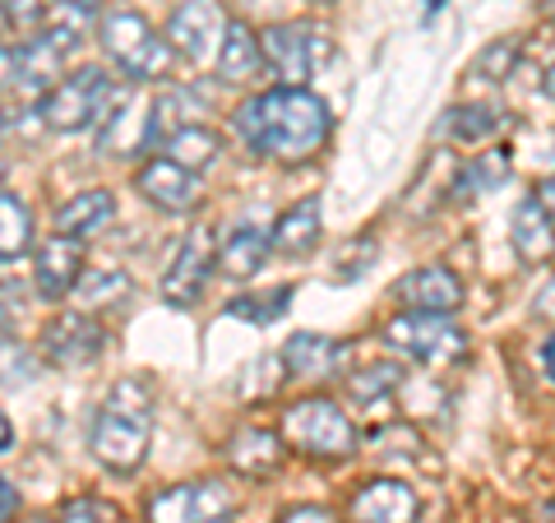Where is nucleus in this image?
Returning a JSON list of instances; mask_svg holds the SVG:
<instances>
[{
	"label": "nucleus",
	"mask_w": 555,
	"mask_h": 523,
	"mask_svg": "<svg viewBox=\"0 0 555 523\" xmlns=\"http://www.w3.org/2000/svg\"><path fill=\"white\" fill-rule=\"evenodd\" d=\"M232 130L241 135V144L255 149L259 158L273 163H306L324 149L328 130H334V116H328V102L310 89H278L246 98L232 112Z\"/></svg>",
	"instance_id": "obj_1"
},
{
	"label": "nucleus",
	"mask_w": 555,
	"mask_h": 523,
	"mask_svg": "<svg viewBox=\"0 0 555 523\" xmlns=\"http://www.w3.org/2000/svg\"><path fill=\"white\" fill-rule=\"evenodd\" d=\"M149 435H153V398L139 380H120V385L102 398V408L93 417L89 449L107 473H134L149 455Z\"/></svg>",
	"instance_id": "obj_2"
},
{
	"label": "nucleus",
	"mask_w": 555,
	"mask_h": 523,
	"mask_svg": "<svg viewBox=\"0 0 555 523\" xmlns=\"http://www.w3.org/2000/svg\"><path fill=\"white\" fill-rule=\"evenodd\" d=\"M98 42L102 51L120 65V75L126 79H167L171 69V47L158 28H153L144 14L130 10V5H112L102 10L98 20Z\"/></svg>",
	"instance_id": "obj_3"
},
{
	"label": "nucleus",
	"mask_w": 555,
	"mask_h": 523,
	"mask_svg": "<svg viewBox=\"0 0 555 523\" xmlns=\"http://www.w3.org/2000/svg\"><path fill=\"white\" fill-rule=\"evenodd\" d=\"M278 431H283L287 449H297L306 459H347L357 449V426L347 422V412L334 398L320 394L287 404L283 417H278Z\"/></svg>",
	"instance_id": "obj_4"
},
{
	"label": "nucleus",
	"mask_w": 555,
	"mask_h": 523,
	"mask_svg": "<svg viewBox=\"0 0 555 523\" xmlns=\"http://www.w3.org/2000/svg\"><path fill=\"white\" fill-rule=\"evenodd\" d=\"M379 343L389 347L393 357H408L426 371H454L467 357V334L459 324H449V316H393L379 329Z\"/></svg>",
	"instance_id": "obj_5"
},
{
	"label": "nucleus",
	"mask_w": 555,
	"mask_h": 523,
	"mask_svg": "<svg viewBox=\"0 0 555 523\" xmlns=\"http://www.w3.org/2000/svg\"><path fill=\"white\" fill-rule=\"evenodd\" d=\"M259 42H264V65L278 75V84H287V89H301V84L315 75V69L334 56V42H328V33L306 24V20H287V24H273L259 33Z\"/></svg>",
	"instance_id": "obj_6"
},
{
	"label": "nucleus",
	"mask_w": 555,
	"mask_h": 523,
	"mask_svg": "<svg viewBox=\"0 0 555 523\" xmlns=\"http://www.w3.org/2000/svg\"><path fill=\"white\" fill-rule=\"evenodd\" d=\"M112 79L102 65H83L75 75H65L56 89L42 98V120L47 130H61V135H75L83 126H98L102 112H107L112 102Z\"/></svg>",
	"instance_id": "obj_7"
},
{
	"label": "nucleus",
	"mask_w": 555,
	"mask_h": 523,
	"mask_svg": "<svg viewBox=\"0 0 555 523\" xmlns=\"http://www.w3.org/2000/svg\"><path fill=\"white\" fill-rule=\"evenodd\" d=\"M236 510V492L218 477L167 486L149 500V523H228Z\"/></svg>",
	"instance_id": "obj_8"
},
{
	"label": "nucleus",
	"mask_w": 555,
	"mask_h": 523,
	"mask_svg": "<svg viewBox=\"0 0 555 523\" xmlns=\"http://www.w3.org/2000/svg\"><path fill=\"white\" fill-rule=\"evenodd\" d=\"M61 61H65V42L56 33L10 42L5 47V89L20 98H47L61 84Z\"/></svg>",
	"instance_id": "obj_9"
},
{
	"label": "nucleus",
	"mask_w": 555,
	"mask_h": 523,
	"mask_svg": "<svg viewBox=\"0 0 555 523\" xmlns=\"http://www.w3.org/2000/svg\"><path fill=\"white\" fill-rule=\"evenodd\" d=\"M228 28L232 24L222 20L218 0H181L167 20V42L190 61H218Z\"/></svg>",
	"instance_id": "obj_10"
},
{
	"label": "nucleus",
	"mask_w": 555,
	"mask_h": 523,
	"mask_svg": "<svg viewBox=\"0 0 555 523\" xmlns=\"http://www.w3.org/2000/svg\"><path fill=\"white\" fill-rule=\"evenodd\" d=\"M393 302L408 316H454L463 306V283L449 265H416L393 283Z\"/></svg>",
	"instance_id": "obj_11"
},
{
	"label": "nucleus",
	"mask_w": 555,
	"mask_h": 523,
	"mask_svg": "<svg viewBox=\"0 0 555 523\" xmlns=\"http://www.w3.org/2000/svg\"><path fill=\"white\" fill-rule=\"evenodd\" d=\"M134 190L153 208H163V214H195L199 200H204V181L190 167L171 163V158H149L144 167H139Z\"/></svg>",
	"instance_id": "obj_12"
},
{
	"label": "nucleus",
	"mask_w": 555,
	"mask_h": 523,
	"mask_svg": "<svg viewBox=\"0 0 555 523\" xmlns=\"http://www.w3.org/2000/svg\"><path fill=\"white\" fill-rule=\"evenodd\" d=\"M208 273H214V237H208V228H195L181 241V251L163 278V302L177 310L195 306L208 288Z\"/></svg>",
	"instance_id": "obj_13"
},
{
	"label": "nucleus",
	"mask_w": 555,
	"mask_h": 523,
	"mask_svg": "<svg viewBox=\"0 0 555 523\" xmlns=\"http://www.w3.org/2000/svg\"><path fill=\"white\" fill-rule=\"evenodd\" d=\"M102 347H107V334H102V324H93L89 316H56L42 329V357L51 366H61V371L93 366L102 357Z\"/></svg>",
	"instance_id": "obj_14"
},
{
	"label": "nucleus",
	"mask_w": 555,
	"mask_h": 523,
	"mask_svg": "<svg viewBox=\"0 0 555 523\" xmlns=\"http://www.w3.org/2000/svg\"><path fill=\"white\" fill-rule=\"evenodd\" d=\"M83 278V246L75 237H61L51 232L42 246H38V265H33V283L47 302H61L65 292H75Z\"/></svg>",
	"instance_id": "obj_15"
},
{
	"label": "nucleus",
	"mask_w": 555,
	"mask_h": 523,
	"mask_svg": "<svg viewBox=\"0 0 555 523\" xmlns=\"http://www.w3.org/2000/svg\"><path fill=\"white\" fill-rule=\"evenodd\" d=\"M416 510L422 500L398 477H375L352 496V523H416Z\"/></svg>",
	"instance_id": "obj_16"
},
{
	"label": "nucleus",
	"mask_w": 555,
	"mask_h": 523,
	"mask_svg": "<svg viewBox=\"0 0 555 523\" xmlns=\"http://www.w3.org/2000/svg\"><path fill=\"white\" fill-rule=\"evenodd\" d=\"M278 357H283V366H287L292 380H328V375L343 371L347 343L328 339V334H292Z\"/></svg>",
	"instance_id": "obj_17"
},
{
	"label": "nucleus",
	"mask_w": 555,
	"mask_h": 523,
	"mask_svg": "<svg viewBox=\"0 0 555 523\" xmlns=\"http://www.w3.org/2000/svg\"><path fill=\"white\" fill-rule=\"evenodd\" d=\"M283 431H264V426H241L228 435L222 459H228L241 477H269L278 459H283Z\"/></svg>",
	"instance_id": "obj_18"
},
{
	"label": "nucleus",
	"mask_w": 555,
	"mask_h": 523,
	"mask_svg": "<svg viewBox=\"0 0 555 523\" xmlns=\"http://www.w3.org/2000/svg\"><path fill=\"white\" fill-rule=\"evenodd\" d=\"M320 200L310 195V200H297L292 208H283L278 214V222H273V251L278 255H287V259H301V255H310L320 246Z\"/></svg>",
	"instance_id": "obj_19"
},
{
	"label": "nucleus",
	"mask_w": 555,
	"mask_h": 523,
	"mask_svg": "<svg viewBox=\"0 0 555 523\" xmlns=\"http://www.w3.org/2000/svg\"><path fill=\"white\" fill-rule=\"evenodd\" d=\"M514 251L518 259H528V265H546V259L555 255V228H551V214L542 208V200H524L514 208Z\"/></svg>",
	"instance_id": "obj_20"
},
{
	"label": "nucleus",
	"mask_w": 555,
	"mask_h": 523,
	"mask_svg": "<svg viewBox=\"0 0 555 523\" xmlns=\"http://www.w3.org/2000/svg\"><path fill=\"white\" fill-rule=\"evenodd\" d=\"M112 218H116L112 190H79L75 200H65V204L56 208V232L83 241V237H93V232L107 228Z\"/></svg>",
	"instance_id": "obj_21"
},
{
	"label": "nucleus",
	"mask_w": 555,
	"mask_h": 523,
	"mask_svg": "<svg viewBox=\"0 0 555 523\" xmlns=\"http://www.w3.org/2000/svg\"><path fill=\"white\" fill-rule=\"evenodd\" d=\"M214 65H218V79L222 84H246V79L259 75V69H269L264 65V42L255 38L250 24H232L228 38H222V51H218Z\"/></svg>",
	"instance_id": "obj_22"
},
{
	"label": "nucleus",
	"mask_w": 555,
	"mask_h": 523,
	"mask_svg": "<svg viewBox=\"0 0 555 523\" xmlns=\"http://www.w3.org/2000/svg\"><path fill=\"white\" fill-rule=\"evenodd\" d=\"M505 107L500 102H463V107H449L444 112V135L454 139V144L473 149V144H486L491 135L505 130Z\"/></svg>",
	"instance_id": "obj_23"
},
{
	"label": "nucleus",
	"mask_w": 555,
	"mask_h": 523,
	"mask_svg": "<svg viewBox=\"0 0 555 523\" xmlns=\"http://www.w3.org/2000/svg\"><path fill=\"white\" fill-rule=\"evenodd\" d=\"M273 255V237L259 228H236L228 237V246L218 251V269L228 278H255L264 269V259Z\"/></svg>",
	"instance_id": "obj_24"
},
{
	"label": "nucleus",
	"mask_w": 555,
	"mask_h": 523,
	"mask_svg": "<svg viewBox=\"0 0 555 523\" xmlns=\"http://www.w3.org/2000/svg\"><path fill=\"white\" fill-rule=\"evenodd\" d=\"M403 390V371L389 361H375V366H361V371L347 380V394H352V404L357 408H366V412H379L385 417L389 408V398Z\"/></svg>",
	"instance_id": "obj_25"
},
{
	"label": "nucleus",
	"mask_w": 555,
	"mask_h": 523,
	"mask_svg": "<svg viewBox=\"0 0 555 523\" xmlns=\"http://www.w3.org/2000/svg\"><path fill=\"white\" fill-rule=\"evenodd\" d=\"M163 149H167V158H171V163H181V167H190V171H204V167H214V163H218L222 139H218V130H208L204 120H199V126L177 130Z\"/></svg>",
	"instance_id": "obj_26"
},
{
	"label": "nucleus",
	"mask_w": 555,
	"mask_h": 523,
	"mask_svg": "<svg viewBox=\"0 0 555 523\" xmlns=\"http://www.w3.org/2000/svg\"><path fill=\"white\" fill-rule=\"evenodd\" d=\"M505 177H509V149L473 153V158L459 167V195H486V190H500Z\"/></svg>",
	"instance_id": "obj_27"
},
{
	"label": "nucleus",
	"mask_w": 555,
	"mask_h": 523,
	"mask_svg": "<svg viewBox=\"0 0 555 523\" xmlns=\"http://www.w3.org/2000/svg\"><path fill=\"white\" fill-rule=\"evenodd\" d=\"M0 218H5V228H0V255L20 259L33 246V214H28V204L14 195V190H5V195H0Z\"/></svg>",
	"instance_id": "obj_28"
},
{
	"label": "nucleus",
	"mask_w": 555,
	"mask_h": 523,
	"mask_svg": "<svg viewBox=\"0 0 555 523\" xmlns=\"http://www.w3.org/2000/svg\"><path fill=\"white\" fill-rule=\"evenodd\" d=\"M514 65H518V38H500V42H486L473 56L467 79L473 84H500V79L514 75Z\"/></svg>",
	"instance_id": "obj_29"
},
{
	"label": "nucleus",
	"mask_w": 555,
	"mask_h": 523,
	"mask_svg": "<svg viewBox=\"0 0 555 523\" xmlns=\"http://www.w3.org/2000/svg\"><path fill=\"white\" fill-rule=\"evenodd\" d=\"M130 112H134V93L130 89L112 93L107 112H102V120H98V149L102 153H130V135H126Z\"/></svg>",
	"instance_id": "obj_30"
},
{
	"label": "nucleus",
	"mask_w": 555,
	"mask_h": 523,
	"mask_svg": "<svg viewBox=\"0 0 555 523\" xmlns=\"http://www.w3.org/2000/svg\"><path fill=\"white\" fill-rule=\"evenodd\" d=\"M134 292V283L120 269H93V278H83L79 283V302L83 306H120L126 296Z\"/></svg>",
	"instance_id": "obj_31"
},
{
	"label": "nucleus",
	"mask_w": 555,
	"mask_h": 523,
	"mask_svg": "<svg viewBox=\"0 0 555 523\" xmlns=\"http://www.w3.org/2000/svg\"><path fill=\"white\" fill-rule=\"evenodd\" d=\"M287 302H292V288H273V292H259V296H236V302L228 306V316L269 324L278 316H287Z\"/></svg>",
	"instance_id": "obj_32"
},
{
	"label": "nucleus",
	"mask_w": 555,
	"mask_h": 523,
	"mask_svg": "<svg viewBox=\"0 0 555 523\" xmlns=\"http://www.w3.org/2000/svg\"><path fill=\"white\" fill-rule=\"evenodd\" d=\"M61 523H120V514H116V505L98 496H75V500H65Z\"/></svg>",
	"instance_id": "obj_33"
},
{
	"label": "nucleus",
	"mask_w": 555,
	"mask_h": 523,
	"mask_svg": "<svg viewBox=\"0 0 555 523\" xmlns=\"http://www.w3.org/2000/svg\"><path fill=\"white\" fill-rule=\"evenodd\" d=\"M371 259H375V241L371 237H361L357 241V246H343L338 251V259H334V278H338V283H347V278H361V273H366L371 269Z\"/></svg>",
	"instance_id": "obj_34"
},
{
	"label": "nucleus",
	"mask_w": 555,
	"mask_h": 523,
	"mask_svg": "<svg viewBox=\"0 0 555 523\" xmlns=\"http://www.w3.org/2000/svg\"><path fill=\"white\" fill-rule=\"evenodd\" d=\"M5 24L20 33H33L42 24V0H5Z\"/></svg>",
	"instance_id": "obj_35"
},
{
	"label": "nucleus",
	"mask_w": 555,
	"mask_h": 523,
	"mask_svg": "<svg viewBox=\"0 0 555 523\" xmlns=\"http://www.w3.org/2000/svg\"><path fill=\"white\" fill-rule=\"evenodd\" d=\"M278 523H338L334 514L324 510V505H297V510H287Z\"/></svg>",
	"instance_id": "obj_36"
},
{
	"label": "nucleus",
	"mask_w": 555,
	"mask_h": 523,
	"mask_svg": "<svg viewBox=\"0 0 555 523\" xmlns=\"http://www.w3.org/2000/svg\"><path fill=\"white\" fill-rule=\"evenodd\" d=\"M532 316H537V320H546V324H555V273L546 278V283H542V292H537Z\"/></svg>",
	"instance_id": "obj_37"
},
{
	"label": "nucleus",
	"mask_w": 555,
	"mask_h": 523,
	"mask_svg": "<svg viewBox=\"0 0 555 523\" xmlns=\"http://www.w3.org/2000/svg\"><path fill=\"white\" fill-rule=\"evenodd\" d=\"M537 200H542V208L555 218V171H551V177H546L542 186H537Z\"/></svg>",
	"instance_id": "obj_38"
},
{
	"label": "nucleus",
	"mask_w": 555,
	"mask_h": 523,
	"mask_svg": "<svg viewBox=\"0 0 555 523\" xmlns=\"http://www.w3.org/2000/svg\"><path fill=\"white\" fill-rule=\"evenodd\" d=\"M542 366H546V380L555 385V339H546V347H542Z\"/></svg>",
	"instance_id": "obj_39"
},
{
	"label": "nucleus",
	"mask_w": 555,
	"mask_h": 523,
	"mask_svg": "<svg viewBox=\"0 0 555 523\" xmlns=\"http://www.w3.org/2000/svg\"><path fill=\"white\" fill-rule=\"evenodd\" d=\"M5 486V523H14V510H20V496H14V482H0Z\"/></svg>",
	"instance_id": "obj_40"
},
{
	"label": "nucleus",
	"mask_w": 555,
	"mask_h": 523,
	"mask_svg": "<svg viewBox=\"0 0 555 523\" xmlns=\"http://www.w3.org/2000/svg\"><path fill=\"white\" fill-rule=\"evenodd\" d=\"M440 10H444V0H422V24H430Z\"/></svg>",
	"instance_id": "obj_41"
},
{
	"label": "nucleus",
	"mask_w": 555,
	"mask_h": 523,
	"mask_svg": "<svg viewBox=\"0 0 555 523\" xmlns=\"http://www.w3.org/2000/svg\"><path fill=\"white\" fill-rule=\"evenodd\" d=\"M537 523H555V500H546L542 510H537Z\"/></svg>",
	"instance_id": "obj_42"
},
{
	"label": "nucleus",
	"mask_w": 555,
	"mask_h": 523,
	"mask_svg": "<svg viewBox=\"0 0 555 523\" xmlns=\"http://www.w3.org/2000/svg\"><path fill=\"white\" fill-rule=\"evenodd\" d=\"M546 98H555V65L546 69Z\"/></svg>",
	"instance_id": "obj_43"
},
{
	"label": "nucleus",
	"mask_w": 555,
	"mask_h": 523,
	"mask_svg": "<svg viewBox=\"0 0 555 523\" xmlns=\"http://www.w3.org/2000/svg\"><path fill=\"white\" fill-rule=\"evenodd\" d=\"M310 5H334V0H310Z\"/></svg>",
	"instance_id": "obj_44"
},
{
	"label": "nucleus",
	"mask_w": 555,
	"mask_h": 523,
	"mask_svg": "<svg viewBox=\"0 0 555 523\" xmlns=\"http://www.w3.org/2000/svg\"><path fill=\"white\" fill-rule=\"evenodd\" d=\"M551 24H555V5H551Z\"/></svg>",
	"instance_id": "obj_45"
},
{
	"label": "nucleus",
	"mask_w": 555,
	"mask_h": 523,
	"mask_svg": "<svg viewBox=\"0 0 555 523\" xmlns=\"http://www.w3.org/2000/svg\"><path fill=\"white\" fill-rule=\"evenodd\" d=\"M56 5H65V0H56Z\"/></svg>",
	"instance_id": "obj_46"
}]
</instances>
